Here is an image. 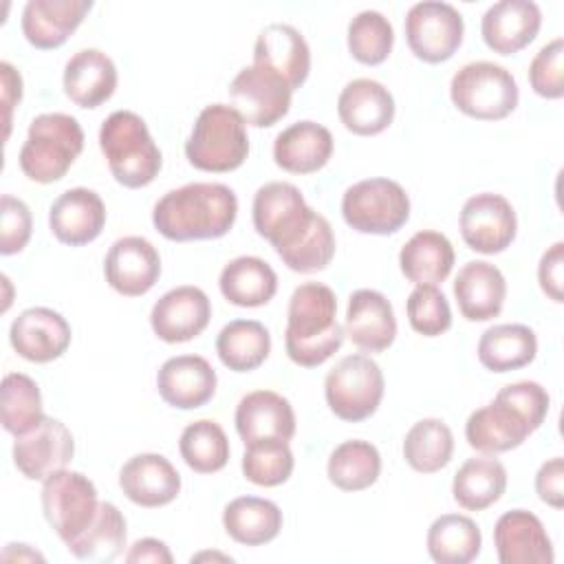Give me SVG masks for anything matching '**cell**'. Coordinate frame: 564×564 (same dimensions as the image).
Masks as SVG:
<instances>
[{"label":"cell","instance_id":"1","mask_svg":"<svg viewBox=\"0 0 564 564\" xmlns=\"http://www.w3.org/2000/svg\"><path fill=\"white\" fill-rule=\"evenodd\" d=\"M238 196L225 183H187L165 192L152 209L154 229L174 242L214 240L229 234Z\"/></svg>","mask_w":564,"mask_h":564},{"label":"cell","instance_id":"2","mask_svg":"<svg viewBox=\"0 0 564 564\" xmlns=\"http://www.w3.org/2000/svg\"><path fill=\"white\" fill-rule=\"evenodd\" d=\"M346 333L337 322L335 291L322 282L300 284L289 300L284 348L293 364L317 368L344 344Z\"/></svg>","mask_w":564,"mask_h":564},{"label":"cell","instance_id":"3","mask_svg":"<svg viewBox=\"0 0 564 564\" xmlns=\"http://www.w3.org/2000/svg\"><path fill=\"white\" fill-rule=\"evenodd\" d=\"M99 148L110 174L123 187H145L161 172V150L152 139L148 123L132 110H115L104 119L99 128Z\"/></svg>","mask_w":564,"mask_h":564},{"label":"cell","instance_id":"4","mask_svg":"<svg viewBox=\"0 0 564 564\" xmlns=\"http://www.w3.org/2000/svg\"><path fill=\"white\" fill-rule=\"evenodd\" d=\"M84 150V130L66 112H42L29 123L20 148V170L35 183H55L66 176Z\"/></svg>","mask_w":564,"mask_h":564},{"label":"cell","instance_id":"5","mask_svg":"<svg viewBox=\"0 0 564 564\" xmlns=\"http://www.w3.org/2000/svg\"><path fill=\"white\" fill-rule=\"evenodd\" d=\"M249 154L247 123L231 104L205 106L185 141L189 165L203 172L238 170Z\"/></svg>","mask_w":564,"mask_h":564},{"label":"cell","instance_id":"6","mask_svg":"<svg viewBox=\"0 0 564 564\" xmlns=\"http://www.w3.org/2000/svg\"><path fill=\"white\" fill-rule=\"evenodd\" d=\"M449 97L463 115L480 121H498L516 110L520 90L511 70L480 59L469 62L454 73Z\"/></svg>","mask_w":564,"mask_h":564},{"label":"cell","instance_id":"7","mask_svg":"<svg viewBox=\"0 0 564 564\" xmlns=\"http://www.w3.org/2000/svg\"><path fill=\"white\" fill-rule=\"evenodd\" d=\"M341 216L359 234L388 236L408 223L410 196L392 178H364L344 192Z\"/></svg>","mask_w":564,"mask_h":564},{"label":"cell","instance_id":"8","mask_svg":"<svg viewBox=\"0 0 564 564\" xmlns=\"http://www.w3.org/2000/svg\"><path fill=\"white\" fill-rule=\"evenodd\" d=\"M386 381L379 364L364 352L346 355L328 370L324 397L330 412L348 423L372 416L383 399Z\"/></svg>","mask_w":564,"mask_h":564},{"label":"cell","instance_id":"9","mask_svg":"<svg viewBox=\"0 0 564 564\" xmlns=\"http://www.w3.org/2000/svg\"><path fill=\"white\" fill-rule=\"evenodd\" d=\"M40 500L46 522L64 544L79 538L99 509L95 482L73 469H59L42 480Z\"/></svg>","mask_w":564,"mask_h":564},{"label":"cell","instance_id":"10","mask_svg":"<svg viewBox=\"0 0 564 564\" xmlns=\"http://www.w3.org/2000/svg\"><path fill=\"white\" fill-rule=\"evenodd\" d=\"M315 209L304 200L302 192L286 181H271L253 194L251 218L258 236H262L275 253L291 247L313 223Z\"/></svg>","mask_w":564,"mask_h":564},{"label":"cell","instance_id":"11","mask_svg":"<svg viewBox=\"0 0 564 564\" xmlns=\"http://www.w3.org/2000/svg\"><path fill=\"white\" fill-rule=\"evenodd\" d=\"M403 29L408 46L419 59L441 64L449 59L463 44L465 22L454 4L423 0L408 9Z\"/></svg>","mask_w":564,"mask_h":564},{"label":"cell","instance_id":"12","mask_svg":"<svg viewBox=\"0 0 564 564\" xmlns=\"http://www.w3.org/2000/svg\"><path fill=\"white\" fill-rule=\"evenodd\" d=\"M227 93L231 106L242 115L245 123L253 128H271L291 110V86L264 64L253 62L240 68Z\"/></svg>","mask_w":564,"mask_h":564},{"label":"cell","instance_id":"13","mask_svg":"<svg viewBox=\"0 0 564 564\" xmlns=\"http://www.w3.org/2000/svg\"><path fill=\"white\" fill-rule=\"evenodd\" d=\"M458 227L469 249L494 256L513 242L518 234V216L502 194L480 192L463 203Z\"/></svg>","mask_w":564,"mask_h":564},{"label":"cell","instance_id":"14","mask_svg":"<svg viewBox=\"0 0 564 564\" xmlns=\"http://www.w3.org/2000/svg\"><path fill=\"white\" fill-rule=\"evenodd\" d=\"M13 465L29 480H46L66 469L75 454L70 430L53 416H44L33 430L13 441Z\"/></svg>","mask_w":564,"mask_h":564},{"label":"cell","instance_id":"15","mask_svg":"<svg viewBox=\"0 0 564 564\" xmlns=\"http://www.w3.org/2000/svg\"><path fill=\"white\" fill-rule=\"evenodd\" d=\"M212 319V302L198 286L183 284L163 293L152 311L150 326L167 344H183L198 337Z\"/></svg>","mask_w":564,"mask_h":564},{"label":"cell","instance_id":"16","mask_svg":"<svg viewBox=\"0 0 564 564\" xmlns=\"http://www.w3.org/2000/svg\"><path fill=\"white\" fill-rule=\"evenodd\" d=\"M106 282L126 297L145 295L161 275V256L143 236H123L112 242L104 260Z\"/></svg>","mask_w":564,"mask_h":564},{"label":"cell","instance_id":"17","mask_svg":"<svg viewBox=\"0 0 564 564\" xmlns=\"http://www.w3.org/2000/svg\"><path fill=\"white\" fill-rule=\"evenodd\" d=\"M70 324L57 311L46 306L24 308L9 328L11 348L26 361L48 364L70 346Z\"/></svg>","mask_w":564,"mask_h":564},{"label":"cell","instance_id":"18","mask_svg":"<svg viewBox=\"0 0 564 564\" xmlns=\"http://www.w3.org/2000/svg\"><path fill=\"white\" fill-rule=\"evenodd\" d=\"M500 564H553L555 553L542 520L527 509L505 511L494 527Z\"/></svg>","mask_w":564,"mask_h":564},{"label":"cell","instance_id":"19","mask_svg":"<svg viewBox=\"0 0 564 564\" xmlns=\"http://www.w3.org/2000/svg\"><path fill=\"white\" fill-rule=\"evenodd\" d=\"M119 487L130 502L156 509L170 505L181 494V474L163 454L143 452L123 463Z\"/></svg>","mask_w":564,"mask_h":564},{"label":"cell","instance_id":"20","mask_svg":"<svg viewBox=\"0 0 564 564\" xmlns=\"http://www.w3.org/2000/svg\"><path fill=\"white\" fill-rule=\"evenodd\" d=\"M346 337L364 352H383L397 337V317L390 300L375 289H357L348 297Z\"/></svg>","mask_w":564,"mask_h":564},{"label":"cell","instance_id":"21","mask_svg":"<svg viewBox=\"0 0 564 564\" xmlns=\"http://www.w3.org/2000/svg\"><path fill=\"white\" fill-rule=\"evenodd\" d=\"M218 377L212 364L200 355H176L163 361L156 372L161 399L178 410H196L216 394Z\"/></svg>","mask_w":564,"mask_h":564},{"label":"cell","instance_id":"22","mask_svg":"<svg viewBox=\"0 0 564 564\" xmlns=\"http://www.w3.org/2000/svg\"><path fill=\"white\" fill-rule=\"evenodd\" d=\"M106 225V205L95 189L70 187L62 192L48 209L51 234L70 247H82L99 238Z\"/></svg>","mask_w":564,"mask_h":564},{"label":"cell","instance_id":"23","mask_svg":"<svg viewBox=\"0 0 564 564\" xmlns=\"http://www.w3.org/2000/svg\"><path fill=\"white\" fill-rule=\"evenodd\" d=\"M394 97L377 79L359 77L348 82L337 97V115L344 128L359 137L383 132L394 119Z\"/></svg>","mask_w":564,"mask_h":564},{"label":"cell","instance_id":"24","mask_svg":"<svg viewBox=\"0 0 564 564\" xmlns=\"http://www.w3.org/2000/svg\"><path fill=\"white\" fill-rule=\"evenodd\" d=\"M540 26L542 11L533 0H500L485 11L480 35L494 53L513 55L535 40Z\"/></svg>","mask_w":564,"mask_h":564},{"label":"cell","instance_id":"25","mask_svg":"<svg viewBox=\"0 0 564 564\" xmlns=\"http://www.w3.org/2000/svg\"><path fill=\"white\" fill-rule=\"evenodd\" d=\"M529 434H533V430L524 416L498 397L474 410L465 423V438L469 447L491 456L520 447Z\"/></svg>","mask_w":564,"mask_h":564},{"label":"cell","instance_id":"26","mask_svg":"<svg viewBox=\"0 0 564 564\" xmlns=\"http://www.w3.org/2000/svg\"><path fill=\"white\" fill-rule=\"evenodd\" d=\"M458 311L469 322H489L502 313L507 300V280L502 271L487 260H469L454 280Z\"/></svg>","mask_w":564,"mask_h":564},{"label":"cell","instance_id":"27","mask_svg":"<svg viewBox=\"0 0 564 564\" xmlns=\"http://www.w3.org/2000/svg\"><path fill=\"white\" fill-rule=\"evenodd\" d=\"M236 432L242 443L262 438L291 441L295 436V412L286 397L273 390H253L236 405Z\"/></svg>","mask_w":564,"mask_h":564},{"label":"cell","instance_id":"28","mask_svg":"<svg viewBox=\"0 0 564 564\" xmlns=\"http://www.w3.org/2000/svg\"><path fill=\"white\" fill-rule=\"evenodd\" d=\"M90 9V0H29L22 9V33L35 48H57L75 33Z\"/></svg>","mask_w":564,"mask_h":564},{"label":"cell","instance_id":"29","mask_svg":"<svg viewBox=\"0 0 564 564\" xmlns=\"http://www.w3.org/2000/svg\"><path fill=\"white\" fill-rule=\"evenodd\" d=\"M253 62L264 64L282 75L295 93L311 73V48L295 26L273 22L258 33Z\"/></svg>","mask_w":564,"mask_h":564},{"label":"cell","instance_id":"30","mask_svg":"<svg viewBox=\"0 0 564 564\" xmlns=\"http://www.w3.org/2000/svg\"><path fill=\"white\" fill-rule=\"evenodd\" d=\"M117 66L99 48L77 51L64 66L62 84L66 97L79 108H97L117 90Z\"/></svg>","mask_w":564,"mask_h":564},{"label":"cell","instance_id":"31","mask_svg":"<svg viewBox=\"0 0 564 564\" xmlns=\"http://www.w3.org/2000/svg\"><path fill=\"white\" fill-rule=\"evenodd\" d=\"M333 156V134L317 121H295L273 141V161L291 174H313Z\"/></svg>","mask_w":564,"mask_h":564},{"label":"cell","instance_id":"32","mask_svg":"<svg viewBox=\"0 0 564 564\" xmlns=\"http://www.w3.org/2000/svg\"><path fill=\"white\" fill-rule=\"evenodd\" d=\"M223 297L242 308L264 306L278 291L273 267L258 256H238L229 260L218 278Z\"/></svg>","mask_w":564,"mask_h":564},{"label":"cell","instance_id":"33","mask_svg":"<svg viewBox=\"0 0 564 564\" xmlns=\"http://www.w3.org/2000/svg\"><path fill=\"white\" fill-rule=\"evenodd\" d=\"M282 511L273 500L258 496H238L223 509V527L231 540L247 546H260L282 531Z\"/></svg>","mask_w":564,"mask_h":564},{"label":"cell","instance_id":"34","mask_svg":"<svg viewBox=\"0 0 564 564\" xmlns=\"http://www.w3.org/2000/svg\"><path fill=\"white\" fill-rule=\"evenodd\" d=\"M454 258V247L445 234L421 229L401 247L399 267L414 284H438L452 273Z\"/></svg>","mask_w":564,"mask_h":564},{"label":"cell","instance_id":"35","mask_svg":"<svg viewBox=\"0 0 564 564\" xmlns=\"http://www.w3.org/2000/svg\"><path fill=\"white\" fill-rule=\"evenodd\" d=\"M538 355V337L527 324H496L478 339V361L491 372L529 366Z\"/></svg>","mask_w":564,"mask_h":564},{"label":"cell","instance_id":"36","mask_svg":"<svg viewBox=\"0 0 564 564\" xmlns=\"http://www.w3.org/2000/svg\"><path fill=\"white\" fill-rule=\"evenodd\" d=\"M507 489V469L491 456L467 458L454 474L452 496L467 511H482L498 502Z\"/></svg>","mask_w":564,"mask_h":564},{"label":"cell","instance_id":"37","mask_svg":"<svg viewBox=\"0 0 564 564\" xmlns=\"http://www.w3.org/2000/svg\"><path fill=\"white\" fill-rule=\"evenodd\" d=\"M427 553L438 564H469L482 546L480 527L463 513H443L427 529Z\"/></svg>","mask_w":564,"mask_h":564},{"label":"cell","instance_id":"38","mask_svg":"<svg viewBox=\"0 0 564 564\" xmlns=\"http://www.w3.org/2000/svg\"><path fill=\"white\" fill-rule=\"evenodd\" d=\"M216 352L229 370L249 372L267 361L271 352V335L258 319H234L220 328Z\"/></svg>","mask_w":564,"mask_h":564},{"label":"cell","instance_id":"39","mask_svg":"<svg viewBox=\"0 0 564 564\" xmlns=\"http://www.w3.org/2000/svg\"><path fill=\"white\" fill-rule=\"evenodd\" d=\"M128 540L126 518L112 502H99L95 520L88 529L66 544L68 553L86 562H112L123 553Z\"/></svg>","mask_w":564,"mask_h":564},{"label":"cell","instance_id":"40","mask_svg":"<svg viewBox=\"0 0 564 564\" xmlns=\"http://www.w3.org/2000/svg\"><path fill=\"white\" fill-rule=\"evenodd\" d=\"M326 474L341 491H364L375 485L381 474V454L368 441H344L330 452Z\"/></svg>","mask_w":564,"mask_h":564},{"label":"cell","instance_id":"41","mask_svg":"<svg viewBox=\"0 0 564 564\" xmlns=\"http://www.w3.org/2000/svg\"><path fill=\"white\" fill-rule=\"evenodd\" d=\"M454 454V434L443 419L416 421L403 438V458L419 474L441 471Z\"/></svg>","mask_w":564,"mask_h":564},{"label":"cell","instance_id":"42","mask_svg":"<svg viewBox=\"0 0 564 564\" xmlns=\"http://www.w3.org/2000/svg\"><path fill=\"white\" fill-rule=\"evenodd\" d=\"M181 458L196 474L220 471L231 454L225 430L212 419H198L181 432Z\"/></svg>","mask_w":564,"mask_h":564},{"label":"cell","instance_id":"43","mask_svg":"<svg viewBox=\"0 0 564 564\" xmlns=\"http://www.w3.org/2000/svg\"><path fill=\"white\" fill-rule=\"evenodd\" d=\"M0 394L2 427L13 436L26 434L46 416L42 410L40 386L24 372L4 375Z\"/></svg>","mask_w":564,"mask_h":564},{"label":"cell","instance_id":"44","mask_svg":"<svg viewBox=\"0 0 564 564\" xmlns=\"http://www.w3.org/2000/svg\"><path fill=\"white\" fill-rule=\"evenodd\" d=\"M295 458L289 441L262 438L245 445L242 474L249 482L260 487H278L293 474Z\"/></svg>","mask_w":564,"mask_h":564},{"label":"cell","instance_id":"45","mask_svg":"<svg viewBox=\"0 0 564 564\" xmlns=\"http://www.w3.org/2000/svg\"><path fill=\"white\" fill-rule=\"evenodd\" d=\"M392 46L394 29L383 13L366 9L348 22V51L359 64L377 66L386 62Z\"/></svg>","mask_w":564,"mask_h":564},{"label":"cell","instance_id":"46","mask_svg":"<svg viewBox=\"0 0 564 564\" xmlns=\"http://www.w3.org/2000/svg\"><path fill=\"white\" fill-rule=\"evenodd\" d=\"M278 256L291 271L297 273H315L326 269L335 256V234L326 216L317 212L308 229Z\"/></svg>","mask_w":564,"mask_h":564},{"label":"cell","instance_id":"47","mask_svg":"<svg viewBox=\"0 0 564 564\" xmlns=\"http://www.w3.org/2000/svg\"><path fill=\"white\" fill-rule=\"evenodd\" d=\"M405 313L412 330L423 337L443 335L452 326L449 302L436 284H416L408 295Z\"/></svg>","mask_w":564,"mask_h":564},{"label":"cell","instance_id":"48","mask_svg":"<svg viewBox=\"0 0 564 564\" xmlns=\"http://www.w3.org/2000/svg\"><path fill=\"white\" fill-rule=\"evenodd\" d=\"M564 40L546 42L529 64V84L535 95L544 99H560L564 95Z\"/></svg>","mask_w":564,"mask_h":564},{"label":"cell","instance_id":"49","mask_svg":"<svg viewBox=\"0 0 564 564\" xmlns=\"http://www.w3.org/2000/svg\"><path fill=\"white\" fill-rule=\"evenodd\" d=\"M33 218L24 200L2 194L0 200V253L13 256L20 253L31 240Z\"/></svg>","mask_w":564,"mask_h":564},{"label":"cell","instance_id":"50","mask_svg":"<svg viewBox=\"0 0 564 564\" xmlns=\"http://www.w3.org/2000/svg\"><path fill=\"white\" fill-rule=\"evenodd\" d=\"M496 397L507 401L509 405H513L524 416V421L529 423V427L533 432L544 423V419L549 414V405H551L546 388H542L538 381L509 383V386L500 388Z\"/></svg>","mask_w":564,"mask_h":564},{"label":"cell","instance_id":"51","mask_svg":"<svg viewBox=\"0 0 564 564\" xmlns=\"http://www.w3.org/2000/svg\"><path fill=\"white\" fill-rule=\"evenodd\" d=\"M538 282L544 295H549L553 302L562 304L564 302V242L557 240L553 242L540 258L538 264Z\"/></svg>","mask_w":564,"mask_h":564},{"label":"cell","instance_id":"52","mask_svg":"<svg viewBox=\"0 0 564 564\" xmlns=\"http://www.w3.org/2000/svg\"><path fill=\"white\" fill-rule=\"evenodd\" d=\"M535 494L549 507L562 509V505H564V460H562V456H553L540 465V469L535 474Z\"/></svg>","mask_w":564,"mask_h":564},{"label":"cell","instance_id":"53","mask_svg":"<svg viewBox=\"0 0 564 564\" xmlns=\"http://www.w3.org/2000/svg\"><path fill=\"white\" fill-rule=\"evenodd\" d=\"M126 562L130 564H172L174 557L163 540L156 538H143L137 540L130 551L126 553Z\"/></svg>","mask_w":564,"mask_h":564},{"label":"cell","instance_id":"54","mask_svg":"<svg viewBox=\"0 0 564 564\" xmlns=\"http://www.w3.org/2000/svg\"><path fill=\"white\" fill-rule=\"evenodd\" d=\"M0 77H2V104H4V123H7L4 137H9L11 110L22 99V77L9 62H0Z\"/></svg>","mask_w":564,"mask_h":564},{"label":"cell","instance_id":"55","mask_svg":"<svg viewBox=\"0 0 564 564\" xmlns=\"http://www.w3.org/2000/svg\"><path fill=\"white\" fill-rule=\"evenodd\" d=\"M2 560H4V562H22V560H29V562H35V560H37V562H44V555L37 553V551H33L29 544H15V542H11V544L4 546Z\"/></svg>","mask_w":564,"mask_h":564},{"label":"cell","instance_id":"56","mask_svg":"<svg viewBox=\"0 0 564 564\" xmlns=\"http://www.w3.org/2000/svg\"><path fill=\"white\" fill-rule=\"evenodd\" d=\"M200 560H223V562H231L229 555H220V553H198V555H192V562H200Z\"/></svg>","mask_w":564,"mask_h":564}]
</instances>
